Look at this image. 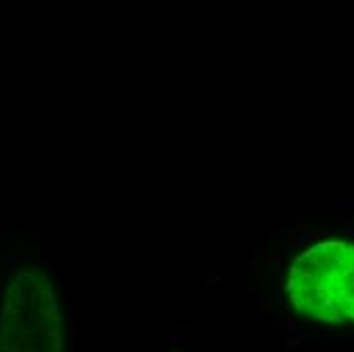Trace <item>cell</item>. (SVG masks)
Returning <instances> with one entry per match:
<instances>
[{
	"instance_id": "6da1fadb",
	"label": "cell",
	"mask_w": 354,
	"mask_h": 352,
	"mask_svg": "<svg viewBox=\"0 0 354 352\" xmlns=\"http://www.w3.org/2000/svg\"><path fill=\"white\" fill-rule=\"evenodd\" d=\"M287 291L301 316L354 324V245L319 243L299 254L291 267Z\"/></svg>"
}]
</instances>
